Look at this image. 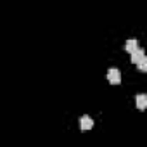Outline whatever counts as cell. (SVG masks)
<instances>
[{"label": "cell", "mask_w": 147, "mask_h": 147, "mask_svg": "<svg viewBox=\"0 0 147 147\" xmlns=\"http://www.w3.org/2000/svg\"><path fill=\"white\" fill-rule=\"evenodd\" d=\"M145 106H147V95H145V94H138V95H137V107H138L140 111H144Z\"/></svg>", "instance_id": "5"}, {"label": "cell", "mask_w": 147, "mask_h": 147, "mask_svg": "<svg viewBox=\"0 0 147 147\" xmlns=\"http://www.w3.org/2000/svg\"><path fill=\"white\" fill-rule=\"evenodd\" d=\"M107 80H109L111 85H119V83H121V73H119V69L111 67V69L107 71Z\"/></svg>", "instance_id": "1"}, {"label": "cell", "mask_w": 147, "mask_h": 147, "mask_svg": "<svg viewBox=\"0 0 147 147\" xmlns=\"http://www.w3.org/2000/svg\"><path fill=\"white\" fill-rule=\"evenodd\" d=\"M144 57H145V52H144V49H140V47H138V49L131 54V62H133V64H138Z\"/></svg>", "instance_id": "3"}, {"label": "cell", "mask_w": 147, "mask_h": 147, "mask_svg": "<svg viewBox=\"0 0 147 147\" xmlns=\"http://www.w3.org/2000/svg\"><path fill=\"white\" fill-rule=\"evenodd\" d=\"M92 126H94V119L90 118V116H82V119H80V128L83 130V131H87V130H92Z\"/></svg>", "instance_id": "2"}, {"label": "cell", "mask_w": 147, "mask_h": 147, "mask_svg": "<svg viewBox=\"0 0 147 147\" xmlns=\"http://www.w3.org/2000/svg\"><path fill=\"white\" fill-rule=\"evenodd\" d=\"M137 49H138V42H137L135 38H133V40H128V42L125 43V50H126L130 55H131V54H133Z\"/></svg>", "instance_id": "4"}, {"label": "cell", "mask_w": 147, "mask_h": 147, "mask_svg": "<svg viewBox=\"0 0 147 147\" xmlns=\"http://www.w3.org/2000/svg\"><path fill=\"white\" fill-rule=\"evenodd\" d=\"M138 69H140L142 73H145V71H147V57H144V59L138 62Z\"/></svg>", "instance_id": "6"}]
</instances>
